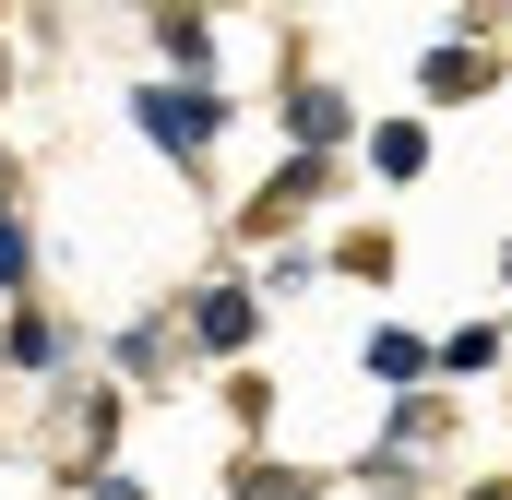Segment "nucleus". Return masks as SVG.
Segmentation results:
<instances>
[{"label":"nucleus","instance_id":"nucleus-1","mask_svg":"<svg viewBox=\"0 0 512 500\" xmlns=\"http://www.w3.org/2000/svg\"><path fill=\"white\" fill-rule=\"evenodd\" d=\"M227 120H239V96H215V84H179V72H167V84H131V131H143L155 155H179V167H203Z\"/></svg>","mask_w":512,"mask_h":500},{"label":"nucleus","instance_id":"nucleus-2","mask_svg":"<svg viewBox=\"0 0 512 500\" xmlns=\"http://www.w3.org/2000/svg\"><path fill=\"white\" fill-rule=\"evenodd\" d=\"M251 334H262V286H251V274H203V286H191V346L239 370Z\"/></svg>","mask_w":512,"mask_h":500},{"label":"nucleus","instance_id":"nucleus-3","mask_svg":"<svg viewBox=\"0 0 512 500\" xmlns=\"http://www.w3.org/2000/svg\"><path fill=\"white\" fill-rule=\"evenodd\" d=\"M358 143V108H346V84H286V155H346Z\"/></svg>","mask_w":512,"mask_h":500},{"label":"nucleus","instance_id":"nucleus-4","mask_svg":"<svg viewBox=\"0 0 512 500\" xmlns=\"http://www.w3.org/2000/svg\"><path fill=\"white\" fill-rule=\"evenodd\" d=\"M501 84V60L477 48V36H441V48H417V96L429 108H465V96H489Z\"/></svg>","mask_w":512,"mask_h":500},{"label":"nucleus","instance_id":"nucleus-5","mask_svg":"<svg viewBox=\"0 0 512 500\" xmlns=\"http://www.w3.org/2000/svg\"><path fill=\"white\" fill-rule=\"evenodd\" d=\"M322 203H334V155H286V167L262 179L251 227H298V215H322Z\"/></svg>","mask_w":512,"mask_h":500},{"label":"nucleus","instance_id":"nucleus-6","mask_svg":"<svg viewBox=\"0 0 512 500\" xmlns=\"http://www.w3.org/2000/svg\"><path fill=\"white\" fill-rule=\"evenodd\" d=\"M358 370L382 381L393 405H405V393H429V334H417V322H370V346H358Z\"/></svg>","mask_w":512,"mask_h":500},{"label":"nucleus","instance_id":"nucleus-7","mask_svg":"<svg viewBox=\"0 0 512 500\" xmlns=\"http://www.w3.org/2000/svg\"><path fill=\"white\" fill-rule=\"evenodd\" d=\"M370 179L382 191H417L429 179V120H370Z\"/></svg>","mask_w":512,"mask_h":500},{"label":"nucleus","instance_id":"nucleus-8","mask_svg":"<svg viewBox=\"0 0 512 500\" xmlns=\"http://www.w3.org/2000/svg\"><path fill=\"white\" fill-rule=\"evenodd\" d=\"M227 500H322V477L286 465V453H239V465H227Z\"/></svg>","mask_w":512,"mask_h":500},{"label":"nucleus","instance_id":"nucleus-9","mask_svg":"<svg viewBox=\"0 0 512 500\" xmlns=\"http://www.w3.org/2000/svg\"><path fill=\"white\" fill-rule=\"evenodd\" d=\"M60 358H72V334H60L36 298H24V310L0 322V370H60Z\"/></svg>","mask_w":512,"mask_h":500},{"label":"nucleus","instance_id":"nucleus-10","mask_svg":"<svg viewBox=\"0 0 512 500\" xmlns=\"http://www.w3.org/2000/svg\"><path fill=\"white\" fill-rule=\"evenodd\" d=\"M489 370H501V322H453L429 346V381H489Z\"/></svg>","mask_w":512,"mask_h":500},{"label":"nucleus","instance_id":"nucleus-11","mask_svg":"<svg viewBox=\"0 0 512 500\" xmlns=\"http://www.w3.org/2000/svg\"><path fill=\"white\" fill-rule=\"evenodd\" d=\"M155 48L179 60V84H203V60H215V24H203V12H155Z\"/></svg>","mask_w":512,"mask_h":500},{"label":"nucleus","instance_id":"nucleus-12","mask_svg":"<svg viewBox=\"0 0 512 500\" xmlns=\"http://www.w3.org/2000/svg\"><path fill=\"white\" fill-rule=\"evenodd\" d=\"M131 381H155V358H167V322H120V346H108Z\"/></svg>","mask_w":512,"mask_h":500},{"label":"nucleus","instance_id":"nucleus-13","mask_svg":"<svg viewBox=\"0 0 512 500\" xmlns=\"http://www.w3.org/2000/svg\"><path fill=\"white\" fill-rule=\"evenodd\" d=\"M334 262H346L358 286H382V274H393V239H382V227H358V239H334Z\"/></svg>","mask_w":512,"mask_h":500},{"label":"nucleus","instance_id":"nucleus-14","mask_svg":"<svg viewBox=\"0 0 512 500\" xmlns=\"http://www.w3.org/2000/svg\"><path fill=\"white\" fill-rule=\"evenodd\" d=\"M24 274H36V239H24V215L0 203V286H24Z\"/></svg>","mask_w":512,"mask_h":500},{"label":"nucleus","instance_id":"nucleus-15","mask_svg":"<svg viewBox=\"0 0 512 500\" xmlns=\"http://www.w3.org/2000/svg\"><path fill=\"white\" fill-rule=\"evenodd\" d=\"M84 500H143L131 477H108V465H84Z\"/></svg>","mask_w":512,"mask_h":500},{"label":"nucleus","instance_id":"nucleus-16","mask_svg":"<svg viewBox=\"0 0 512 500\" xmlns=\"http://www.w3.org/2000/svg\"><path fill=\"white\" fill-rule=\"evenodd\" d=\"M465 500H512V477H477V489H465Z\"/></svg>","mask_w":512,"mask_h":500},{"label":"nucleus","instance_id":"nucleus-17","mask_svg":"<svg viewBox=\"0 0 512 500\" xmlns=\"http://www.w3.org/2000/svg\"><path fill=\"white\" fill-rule=\"evenodd\" d=\"M501 286H512V239H501Z\"/></svg>","mask_w":512,"mask_h":500}]
</instances>
